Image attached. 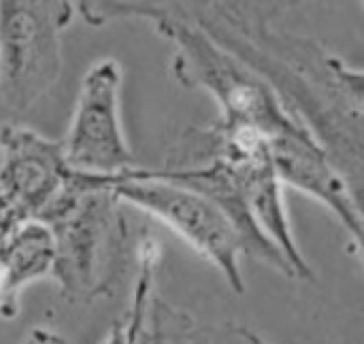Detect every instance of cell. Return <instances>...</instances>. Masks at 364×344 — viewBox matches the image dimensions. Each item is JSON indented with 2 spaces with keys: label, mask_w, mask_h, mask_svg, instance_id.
Listing matches in <instances>:
<instances>
[{
  "label": "cell",
  "mask_w": 364,
  "mask_h": 344,
  "mask_svg": "<svg viewBox=\"0 0 364 344\" xmlns=\"http://www.w3.org/2000/svg\"><path fill=\"white\" fill-rule=\"evenodd\" d=\"M215 43L256 70L307 128L364 217V115L348 106L318 74L311 38L279 32L273 4L173 2Z\"/></svg>",
  "instance_id": "cell-1"
},
{
  "label": "cell",
  "mask_w": 364,
  "mask_h": 344,
  "mask_svg": "<svg viewBox=\"0 0 364 344\" xmlns=\"http://www.w3.org/2000/svg\"><path fill=\"white\" fill-rule=\"evenodd\" d=\"M126 209L109 185L70 172L34 219L51 234V279L68 302L90 304L117 294L141 247Z\"/></svg>",
  "instance_id": "cell-2"
},
{
  "label": "cell",
  "mask_w": 364,
  "mask_h": 344,
  "mask_svg": "<svg viewBox=\"0 0 364 344\" xmlns=\"http://www.w3.org/2000/svg\"><path fill=\"white\" fill-rule=\"evenodd\" d=\"M98 181L109 185L124 204L171 228L220 270L235 294H245L241 257H247V245L230 217L213 200L190 187L147 177L143 166L122 177Z\"/></svg>",
  "instance_id": "cell-3"
},
{
  "label": "cell",
  "mask_w": 364,
  "mask_h": 344,
  "mask_svg": "<svg viewBox=\"0 0 364 344\" xmlns=\"http://www.w3.org/2000/svg\"><path fill=\"white\" fill-rule=\"evenodd\" d=\"M77 15L64 0H0V100L30 111L62 72V32Z\"/></svg>",
  "instance_id": "cell-4"
},
{
  "label": "cell",
  "mask_w": 364,
  "mask_h": 344,
  "mask_svg": "<svg viewBox=\"0 0 364 344\" xmlns=\"http://www.w3.org/2000/svg\"><path fill=\"white\" fill-rule=\"evenodd\" d=\"M119 96V62L111 57L96 60L81 81L68 132L60 140L70 172L115 179L141 166L124 134Z\"/></svg>",
  "instance_id": "cell-5"
},
{
  "label": "cell",
  "mask_w": 364,
  "mask_h": 344,
  "mask_svg": "<svg viewBox=\"0 0 364 344\" xmlns=\"http://www.w3.org/2000/svg\"><path fill=\"white\" fill-rule=\"evenodd\" d=\"M70 170L62 145L49 143L30 128L0 126V243L21 223L34 221L58 196Z\"/></svg>",
  "instance_id": "cell-6"
},
{
  "label": "cell",
  "mask_w": 364,
  "mask_h": 344,
  "mask_svg": "<svg viewBox=\"0 0 364 344\" xmlns=\"http://www.w3.org/2000/svg\"><path fill=\"white\" fill-rule=\"evenodd\" d=\"M53 243L41 221H26L0 243V311L15 315V296L28 283L51 277Z\"/></svg>",
  "instance_id": "cell-7"
},
{
  "label": "cell",
  "mask_w": 364,
  "mask_h": 344,
  "mask_svg": "<svg viewBox=\"0 0 364 344\" xmlns=\"http://www.w3.org/2000/svg\"><path fill=\"white\" fill-rule=\"evenodd\" d=\"M139 344H269L237 323H203L194 315L151 296Z\"/></svg>",
  "instance_id": "cell-8"
},
{
  "label": "cell",
  "mask_w": 364,
  "mask_h": 344,
  "mask_svg": "<svg viewBox=\"0 0 364 344\" xmlns=\"http://www.w3.org/2000/svg\"><path fill=\"white\" fill-rule=\"evenodd\" d=\"M156 266H158V243L151 236H145V240L139 247V277H136L132 302L124 313V317L113 323L105 344H139L147 309L156 292L154 287Z\"/></svg>",
  "instance_id": "cell-9"
},
{
  "label": "cell",
  "mask_w": 364,
  "mask_h": 344,
  "mask_svg": "<svg viewBox=\"0 0 364 344\" xmlns=\"http://www.w3.org/2000/svg\"><path fill=\"white\" fill-rule=\"evenodd\" d=\"M311 60L320 79L354 111L364 115V68H354L311 40Z\"/></svg>",
  "instance_id": "cell-10"
},
{
  "label": "cell",
  "mask_w": 364,
  "mask_h": 344,
  "mask_svg": "<svg viewBox=\"0 0 364 344\" xmlns=\"http://www.w3.org/2000/svg\"><path fill=\"white\" fill-rule=\"evenodd\" d=\"M346 230H348V234H350V238H352V245L356 247V251H358V255L363 257L364 262V217L363 215H356L348 226H343Z\"/></svg>",
  "instance_id": "cell-11"
},
{
  "label": "cell",
  "mask_w": 364,
  "mask_h": 344,
  "mask_svg": "<svg viewBox=\"0 0 364 344\" xmlns=\"http://www.w3.org/2000/svg\"><path fill=\"white\" fill-rule=\"evenodd\" d=\"M26 344H66V340L49 330H43V328H36V330H30Z\"/></svg>",
  "instance_id": "cell-12"
}]
</instances>
